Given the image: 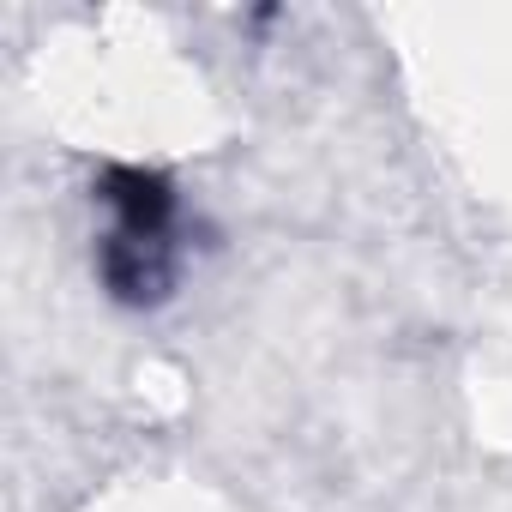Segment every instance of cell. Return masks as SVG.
Returning a JSON list of instances; mask_svg holds the SVG:
<instances>
[{"mask_svg": "<svg viewBox=\"0 0 512 512\" xmlns=\"http://www.w3.org/2000/svg\"><path fill=\"white\" fill-rule=\"evenodd\" d=\"M97 199L109 211V235L97 247V272L115 302L151 308L175 290V229L181 199L163 169L145 163H109L97 175Z\"/></svg>", "mask_w": 512, "mask_h": 512, "instance_id": "6da1fadb", "label": "cell"}]
</instances>
